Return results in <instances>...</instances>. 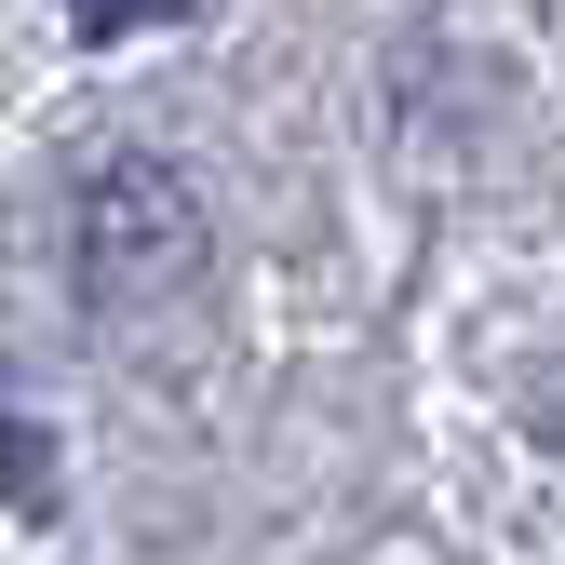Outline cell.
Instances as JSON below:
<instances>
[{"label": "cell", "instance_id": "1", "mask_svg": "<svg viewBox=\"0 0 565 565\" xmlns=\"http://www.w3.org/2000/svg\"><path fill=\"white\" fill-rule=\"evenodd\" d=\"M202 256V216L162 162H108L95 202H82V282L95 297H135V282H175Z\"/></svg>", "mask_w": 565, "mask_h": 565}, {"label": "cell", "instance_id": "2", "mask_svg": "<svg viewBox=\"0 0 565 565\" xmlns=\"http://www.w3.org/2000/svg\"><path fill=\"white\" fill-rule=\"evenodd\" d=\"M162 14H189V0H67V28H82V41H121V28H162Z\"/></svg>", "mask_w": 565, "mask_h": 565}]
</instances>
